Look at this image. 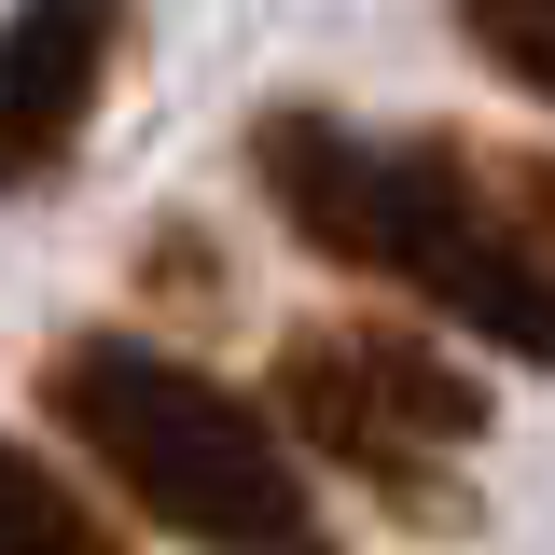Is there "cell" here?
Listing matches in <instances>:
<instances>
[{"label": "cell", "mask_w": 555, "mask_h": 555, "mask_svg": "<svg viewBox=\"0 0 555 555\" xmlns=\"http://www.w3.org/2000/svg\"><path fill=\"white\" fill-rule=\"evenodd\" d=\"M250 181L320 264L403 292L430 320H459L473 347H514L555 375V250L500 208V167H473L459 139H375L347 112H264L250 126Z\"/></svg>", "instance_id": "1"}, {"label": "cell", "mask_w": 555, "mask_h": 555, "mask_svg": "<svg viewBox=\"0 0 555 555\" xmlns=\"http://www.w3.org/2000/svg\"><path fill=\"white\" fill-rule=\"evenodd\" d=\"M42 416L126 486L167 542H195V555H334L292 430H278L250 389L195 375L181 347H153V334H69L56 361H42Z\"/></svg>", "instance_id": "2"}, {"label": "cell", "mask_w": 555, "mask_h": 555, "mask_svg": "<svg viewBox=\"0 0 555 555\" xmlns=\"http://www.w3.org/2000/svg\"><path fill=\"white\" fill-rule=\"evenodd\" d=\"M278 430L320 444L334 473L416 500V514H459L444 459L486 444V375H459L444 347L389 334V320H306L278 347Z\"/></svg>", "instance_id": "3"}, {"label": "cell", "mask_w": 555, "mask_h": 555, "mask_svg": "<svg viewBox=\"0 0 555 555\" xmlns=\"http://www.w3.org/2000/svg\"><path fill=\"white\" fill-rule=\"evenodd\" d=\"M126 69V0H14L0 14V195L56 181Z\"/></svg>", "instance_id": "4"}, {"label": "cell", "mask_w": 555, "mask_h": 555, "mask_svg": "<svg viewBox=\"0 0 555 555\" xmlns=\"http://www.w3.org/2000/svg\"><path fill=\"white\" fill-rule=\"evenodd\" d=\"M0 555H126V542H112V514H98L56 459L0 444Z\"/></svg>", "instance_id": "5"}, {"label": "cell", "mask_w": 555, "mask_h": 555, "mask_svg": "<svg viewBox=\"0 0 555 555\" xmlns=\"http://www.w3.org/2000/svg\"><path fill=\"white\" fill-rule=\"evenodd\" d=\"M459 28H473V56L500 69V83L555 98V0H459Z\"/></svg>", "instance_id": "6"}, {"label": "cell", "mask_w": 555, "mask_h": 555, "mask_svg": "<svg viewBox=\"0 0 555 555\" xmlns=\"http://www.w3.org/2000/svg\"><path fill=\"white\" fill-rule=\"evenodd\" d=\"M500 208H514V222L555 250V153H514V167H500Z\"/></svg>", "instance_id": "7"}]
</instances>
